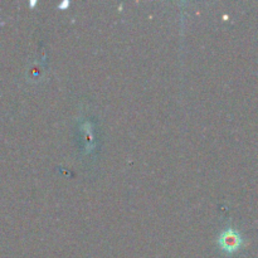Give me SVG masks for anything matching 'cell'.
<instances>
[{
	"label": "cell",
	"instance_id": "1",
	"mask_svg": "<svg viewBox=\"0 0 258 258\" xmlns=\"http://www.w3.org/2000/svg\"><path fill=\"white\" fill-rule=\"evenodd\" d=\"M219 244H221V247L224 251L233 252L238 249L239 246H241V237H239L237 232L227 231L219 238Z\"/></svg>",
	"mask_w": 258,
	"mask_h": 258
}]
</instances>
